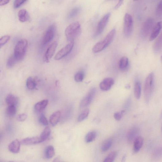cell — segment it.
Masks as SVG:
<instances>
[{
	"instance_id": "f546056e",
	"label": "cell",
	"mask_w": 162,
	"mask_h": 162,
	"mask_svg": "<svg viewBox=\"0 0 162 162\" xmlns=\"http://www.w3.org/2000/svg\"><path fill=\"white\" fill-rule=\"evenodd\" d=\"M16 106L14 105H8L6 110L7 115L10 117L14 116L17 113Z\"/></svg>"
},
{
	"instance_id": "ba28073f",
	"label": "cell",
	"mask_w": 162,
	"mask_h": 162,
	"mask_svg": "<svg viewBox=\"0 0 162 162\" xmlns=\"http://www.w3.org/2000/svg\"><path fill=\"white\" fill-rule=\"evenodd\" d=\"M111 15L110 13H107L101 19L97 26L95 33L94 35V38L98 37L102 33L109 21Z\"/></svg>"
},
{
	"instance_id": "4316f807",
	"label": "cell",
	"mask_w": 162,
	"mask_h": 162,
	"mask_svg": "<svg viewBox=\"0 0 162 162\" xmlns=\"http://www.w3.org/2000/svg\"><path fill=\"white\" fill-rule=\"evenodd\" d=\"M81 8L79 7H76L73 8L69 13L67 18L68 19H72L77 16L80 12Z\"/></svg>"
},
{
	"instance_id": "83f0119b",
	"label": "cell",
	"mask_w": 162,
	"mask_h": 162,
	"mask_svg": "<svg viewBox=\"0 0 162 162\" xmlns=\"http://www.w3.org/2000/svg\"><path fill=\"white\" fill-rule=\"evenodd\" d=\"M51 133V129L49 127H47L45 128L40 136L42 142L45 141L48 138Z\"/></svg>"
},
{
	"instance_id": "5bb4252c",
	"label": "cell",
	"mask_w": 162,
	"mask_h": 162,
	"mask_svg": "<svg viewBox=\"0 0 162 162\" xmlns=\"http://www.w3.org/2000/svg\"><path fill=\"white\" fill-rule=\"evenodd\" d=\"M162 29V21L159 22L154 26L150 34L149 41H152L155 39L159 35Z\"/></svg>"
},
{
	"instance_id": "d6986e66",
	"label": "cell",
	"mask_w": 162,
	"mask_h": 162,
	"mask_svg": "<svg viewBox=\"0 0 162 162\" xmlns=\"http://www.w3.org/2000/svg\"><path fill=\"white\" fill-rule=\"evenodd\" d=\"M61 113L58 111L52 114L49 118V122L53 126L56 125L59 121L61 117Z\"/></svg>"
},
{
	"instance_id": "d590c367",
	"label": "cell",
	"mask_w": 162,
	"mask_h": 162,
	"mask_svg": "<svg viewBox=\"0 0 162 162\" xmlns=\"http://www.w3.org/2000/svg\"><path fill=\"white\" fill-rule=\"evenodd\" d=\"M156 14L158 18H162V0L159 2L157 7Z\"/></svg>"
},
{
	"instance_id": "52a82bcc",
	"label": "cell",
	"mask_w": 162,
	"mask_h": 162,
	"mask_svg": "<svg viewBox=\"0 0 162 162\" xmlns=\"http://www.w3.org/2000/svg\"><path fill=\"white\" fill-rule=\"evenodd\" d=\"M56 27L55 24L50 26L46 31L42 38L41 42L43 45H46L52 41L54 37Z\"/></svg>"
},
{
	"instance_id": "7402d4cb",
	"label": "cell",
	"mask_w": 162,
	"mask_h": 162,
	"mask_svg": "<svg viewBox=\"0 0 162 162\" xmlns=\"http://www.w3.org/2000/svg\"><path fill=\"white\" fill-rule=\"evenodd\" d=\"M6 102L8 105H14L16 106L19 102L18 97L12 94L8 95L6 98Z\"/></svg>"
},
{
	"instance_id": "9c48e42d",
	"label": "cell",
	"mask_w": 162,
	"mask_h": 162,
	"mask_svg": "<svg viewBox=\"0 0 162 162\" xmlns=\"http://www.w3.org/2000/svg\"><path fill=\"white\" fill-rule=\"evenodd\" d=\"M74 45V41L70 42L69 44L58 52L55 57V59L59 60L66 56L72 51Z\"/></svg>"
},
{
	"instance_id": "f1b7e54d",
	"label": "cell",
	"mask_w": 162,
	"mask_h": 162,
	"mask_svg": "<svg viewBox=\"0 0 162 162\" xmlns=\"http://www.w3.org/2000/svg\"><path fill=\"white\" fill-rule=\"evenodd\" d=\"M97 136V133L95 131L89 132L85 136V141L87 143H90L94 141Z\"/></svg>"
},
{
	"instance_id": "8fae6325",
	"label": "cell",
	"mask_w": 162,
	"mask_h": 162,
	"mask_svg": "<svg viewBox=\"0 0 162 162\" xmlns=\"http://www.w3.org/2000/svg\"><path fill=\"white\" fill-rule=\"evenodd\" d=\"M57 45V42L54 41L48 47L44 57V60L45 62H49L55 53Z\"/></svg>"
},
{
	"instance_id": "ffe728a7",
	"label": "cell",
	"mask_w": 162,
	"mask_h": 162,
	"mask_svg": "<svg viewBox=\"0 0 162 162\" xmlns=\"http://www.w3.org/2000/svg\"><path fill=\"white\" fill-rule=\"evenodd\" d=\"M18 17L19 19L22 22H25L27 21L30 19L29 14L25 9L20 10L18 13Z\"/></svg>"
},
{
	"instance_id": "7dc6e473",
	"label": "cell",
	"mask_w": 162,
	"mask_h": 162,
	"mask_svg": "<svg viewBox=\"0 0 162 162\" xmlns=\"http://www.w3.org/2000/svg\"><path fill=\"white\" fill-rule=\"evenodd\" d=\"M160 60L161 62L162 63V55L161 57Z\"/></svg>"
},
{
	"instance_id": "f6af8a7d",
	"label": "cell",
	"mask_w": 162,
	"mask_h": 162,
	"mask_svg": "<svg viewBox=\"0 0 162 162\" xmlns=\"http://www.w3.org/2000/svg\"><path fill=\"white\" fill-rule=\"evenodd\" d=\"M131 98H129L125 104V107L128 108L131 103Z\"/></svg>"
},
{
	"instance_id": "277c9868",
	"label": "cell",
	"mask_w": 162,
	"mask_h": 162,
	"mask_svg": "<svg viewBox=\"0 0 162 162\" xmlns=\"http://www.w3.org/2000/svg\"><path fill=\"white\" fill-rule=\"evenodd\" d=\"M27 45V41L25 39H21L17 43L14 48V55L17 62L23 59L25 55Z\"/></svg>"
},
{
	"instance_id": "e0dca14e",
	"label": "cell",
	"mask_w": 162,
	"mask_h": 162,
	"mask_svg": "<svg viewBox=\"0 0 162 162\" xmlns=\"http://www.w3.org/2000/svg\"><path fill=\"white\" fill-rule=\"evenodd\" d=\"M144 139L141 136H137L134 141L133 152L137 153L141 149L144 144Z\"/></svg>"
},
{
	"instance_id": "bcb514c9",
	"label": "cell",
	"mask_w": 162,
	"mask_h": 162,
	"mask_svg": "<svg viewBox=\"0 0 162 162\" xmlns=\"http://www.w3.org/2000/svg\"><path fill=\"white\" fill-rule=\"evenodd\" d=\"M125 158H126V156L125 155L123 157V158L122 159V161H124V160H125Z\"/></svg>"
},
{
	"instance_id": "4dcf8cb0",
	"label": "cell",
	"mask_w": 162,
	"mask_h": 162,
	"mask_svg": "<svg viewBox=\"0 0 162 162\" xmlns=\"http://www.w3.org/2000/svg\"><path fill=\"white\" fill-rule=\"evenodd\" d=\"M128 65V60L126 57H123L120 60L119 67L122 70L126 69Z\"/></svg>"
},
{
	"instance_id": "4fadbf2b",
	"label": "cell",
	"mask_w": 162,
	"mask_h": 162,
	"mask_svg": "<svg viewBox=\"0 0 162 162\" xmlns=\"http://www.w3.org/2000/svg\"><path fill=\"white\" fill-rule=\"evenodd\" d=\"M43 142L40 136L28 137L21 141L22 144L25 145L36 144Z\"/></svg>"
},
{
	"instance_id": "d4e9b609",
	"label": "cell",
	"mask_w": 162,
	"mask_h": 162,
	"mask_svg": "<svg viewBox=\"0 0 162 162\" xmlns=\"http://www.w3.org/2000/svg\"><path fill=\"white\" fill-rule=\"evenodd\" d=\"M55 153L54 148L52 146L49 145L47 146L45 149V155L47 159L52 158L55 156Z\"/></svg>"
},
{
	"instance_id": "30bf717a",
	"label": "cell",
	"mask_w": 162,
	"mask_h": 162,
	"mask_svg": "<svg viewBox=\"0 0 162 162\" xmlns=\"http://www.w3.org/2000/svg\"><path fill=\"white\" fill-rule=\"evenodd\" d=\"M96 90L92 88L89 91L87 95L85 96L80 103L81 107L83 108L89 105L92 102L95 95Z\"/></svg>"
},
{
	"instance_id": "5b68a950",
	"label": "cell",
	"mask_w": 162,
	"mask_h": 162,
	"mask_svg": "<svg viewBox=\"0 0 162 162\" xmlns=\"http://www.w3.org/2000/svg\"><path fill=\"white\" fill-rule=\"evenodd\" d=\"M154 25V20L151 18H148L143 23L141 28V35L144 39L146 38L151 34Z\"/></svg>"
},
{
	"instance_id": "7bdbcfd3",
	"label": "cell",
	"mask_w": 162,
	"mask_h": 162,
	"mask_svg": "<svg viewBox=\"0 0 162 162\" xmlns=\"http://www.w3.org/2000/svg\"><path fill=\"white\" fill-rule=\"evenodd\" d=\"M124 0H119V1L116 6H115L114 9H117L122 5L123 2Z\"/></svg>"
},
{
	"instance_id": "7c38bea8",
	"label": "cell",
	"mask_w": 162,
	"mask_h": 162,
	"mask_svg": "<svg viewBox=\"0 0 162 162\" xmlns=\"http://www.w3.org/2000/svg\"><path fill=\"white\" fill-rule=\"evenodd\" d=\"M114 83V81L113 78H106L100 83V87L102 91H108L111 89Z\"/></svg>"
},
{
	"instance_id": "1f68e13d",
	"label": "cell",
	"mask_w": 162,
	"mask_h": 162,
	"mask_svg": "<svg viewBox=\"0 0 162 162\" xmlns=\"http://www.w3.org/2000/svg\"><path fill=\"white\" fill-rule=\"evenodd\" d=\"M89 109H86L83 111L78 117V121L81 122L85 120L89 116Z\"/></svg>"
},
{
	"instance_id": "603a6c76",
	"label": "cell",
	"mask_w": 162,
	"mask_h": 162,
	"mask_svg": "<svg viewBox=\"0 0 162 162\" xmlns=\"http://www.w3.org/2000/svg\"><path fill=\"white\" fill-rule=\"evenodd\" d=\"M48 104L47 100H42L35 104L34 106L35 110L38 112H40L44 110Z\"/></svg>"
},
{
	"instance_id": "d6a6232c",
	"label": "cell",
	"mask_w": 162,
	"mask_h": 162,
	"mask_svg": "<svg viewBox=\"0 0 162 162\" xmlns=\"http://www.w3.org/2000/svg\"><path fill=\"white\" fill-rule=\"evenodd\" d=\"M117 155L116 151H113L108 155L105 159L104 162H113L114 161Z\"/></svg>"
},
{
	"instance_id": "2e32d148",
	"label": "cell",
	"mask_w": 162,
	"mask_h": 162,
	"mask_svg": "<svg viewBox=\"0 0 162 162\" xmlns=\"http://www.w3.org/2000/svg\"><path fill=\"white\" fill-rule=\"evenodd\" d=\"M20 143L19 140H15L8 146V149L11 152L14 154L19 153L20 151Z\"/></svg>"
},
{
	"instance_id": "8992f818",
	"label": "cell",
	"mask_w": 162,
	"mask_h": 162,
	"mask_svg": "<svg viewBox=\"0 0 162 162\" xmlns=\"http://www.w3.org/2000/svg\"><path fill=\"white\" fill-rule=\"evenodd\" d=\"M133 27V21L132 16L126 14L124 18V32L126 37L130 36L132 34Z\"/></svg>"
},
{
	"instance_id": "b9f144b4",
	"label": "cell",
	"mask_w": 162,
	"mask_h": 162,
	"mask_svg": "<svg viewBox=\"0 0 162 162\" xmlns=\"http://www.w3.org/2000/svg\"><path fill=\"white\" fill-rule=\"evenodd\" d=\"M154 155L156 158H159L162 156V147L156 149L154 152Z\"/></svg>"
},
{
	"instance_id": "ee69618b",
	"label": "cell",
	"mask_w": 162,
	"mask_h": 162,
	"mask_svg": "<svg viewBox=\"0 0 162 162\" xmlns=\"http://www.w3.org/2000/svg\"><path fill=\"white\" fill-rule=\"evenodd\" d=\"M10 0H0V5L3 6L7 4Z\"/></svg>"
},
{
	"instance_id": "44dd1931",
	"label": "cell",
	"mask_w": 162,
	"mask_h": 162,
	"mask_svg": "<svg viewBox=\"0 0 162 162\" xmlns=\"http://www.w3.org/2000/svg\"><path fill=\"white\" fill-rule=\"evenodd\" d=\"M37 79L32 77H29L27 80L26 85L27 88L30 90L36 89L38 85Z\"/></svg>"
},
{
	"instance_id": "cb8c5ba5",
	"label": "cell",
	"mask_w": 162,
	"mask_h": 162,
	"mask_svg": "<svg viewBox=\"0 0 162 162\" xmlns=\"http://www.w3.org/2000/svg\"><path fill=\"white\" fill-rule=\"evenodd\" d=\"M141 84L139 81H136L135 84L134 88V93L135 96L137 99L139 100L141 97Z\"/></svg>"
},
{
	"instance_id": "9a60e30c",
	"label": "cell",
	"mask_w": 162,
	"mask_h": 162,
	"mask_svg": "<svg viewBox=\"0 0 162 162\" xmlns=\"http://www.w3.org/2000/svg\"><path fill=\"white\" fill-rule=\"evenodd\" d=\"M139 129L136 127H134L129 130L127 134V140L128 142H131L138 136Z\"/></svg>"
},
{
	"instance_id": "ab89813d",
	"label": "cell",
	"mask_w": 162,
	"mask_h": 162,
	"mask_svg": "<svg viewBox=\"0 0 162 162\" xmlns=\"http://www.w3.org/2000/svg\"><path fill=\"white\" fill-rule=\"evenodd\" d=\"M125 112L124 110H122L121 112H117L114 113V117L115 119L118 121L121 120Z\"/></svg>"
},
{
	"instance_id": "e575fe53",
	"label": "cell",
	"mask_w": 162,
	"mask_h": 162,
	"mask_svg": "<svg viewBox=\"0 0 162 162\" xmlns=\"http://www.w3.org/2000/svg\"><path fill=\"white\" fill-rule=\"evenodd\" d=\"M85 77L84 73L82 71H80L75 74L74 77V80L77 82H82Z\"/></svg>"
},
{
	"instance_id": "6da1fadb",
	"label": "cell",
	"mask_w": 162,
	"mask_h": 162,
	"mask_svg": "<svg viewBox=\"0 0 162 162\" xmlns=\"http://www.w3.org/2000/svg\"><path fill=\"white\" fill-rule=\"evenodd\" d=\"M81 33L80 24L75 22L69 25L66 28L65 34L67 40L71 42L79 37Z\"/></svg>"
},
{
	"instance_id": "681fc988",
	"label": "cell",
	"mask_w": 162,
	"mask_h": 162,
	"mask_svg": "<svg viewBox=\"0 0 162 162\" xmlns=\"http://www.w3.org/2000/svg\"></svg>"
},
{
	"instance_id": "f35d334b",
	"label": "cell",
	"mask_w": 162,
	"mask_h": 162,
	"mask_svg": "<svg viewBox=\"0 0 162 162\" xmlns=\"http://www.w3.org/2000/svg\"><path fill=\"white\" fill-rule=\"evenodd\" d=\"M27 0H15L14 3V7L18 8L26 3Z\"/></svg>"
},
{
	"instance_id": "c3c4849f",
	"label": "cell",
	"mask_w": 162,
	"mask_h": 162,
	"mask_svg": "<svg viewBox=\"0 0 162 162\" xmlns=\"http://www.w3.org/2000/svg\"><path fill=\"white\" fill-rule=\"evenodd\" d=\"M134 1H137V0H134Z\"/></svg>"
},
{
	"instance_id": "8d00e7d4",
	"label": "cell",
	"mask_w": 162,
	"mask_h": 162,
	"mask_svg": "<svg viewBox=\"0 0 162 162\" xmlns=\"http://www.w3.org/2000/svg\"><path fill=\"white\" fill-rule=\"evenodd\" d=\"M10 37L9 35L4 36L2 37L0 39V47H2L10 40Z\"/></svg>"
},
{
	"instance_id": "3957f363",
	"label": "cell",
	"mask_w": 162,
	"mask_h": 162,
	"mask_svg": "<svg viewBox=\"0 0 162 162\" xmlns=\"http://www.w3.org/2000/svg\"><path fill=\"white\" fill-rule=\"evenodd\" d=\"M154 74L152 72L146 77L144 86V94L145 101L148 104L152 97L154 89Z\"/></svg>"
},
{
	"instance_id": "ac0fdd59",
	"label": "cell",
	"mask_w": 162,
	"mask_h": 162,
	"mask_svg": "<svg viewBox=\"0 0 162 162\" xmlns=\"http://www.w3.org/2000/svg\"><path fill=\"white\" fill-rule=\"evenodd\" d=\"M153 48L154 52L156 53L162 49V31L155 41Z\"/></svg>"
},
{
	"instance_id": "74e56055",
	"label": "cell",
	"mask_w": 162,
	"mask_h": 162,
	"mask_svg": "<svg viewBox=\"0 0 162 162\" xmlns=\"http://www.w3.org/2000/svg\"><path fill=\"white\" fill-rule=\"evenodd\" d=\"M39 121L40 123L44 126H47L48 125V121L45 116L43 114H41L39 118Z\"/></svg>"
},
{
	"instance_id": "60d3db41",
	"label": "cell",
	"mask_w": 162,
	"mask_h": 162,
	"mask_svg": "<svg viewBox=\"0 0 162 162\" xmlns=\"http://www.w3.org/2000/svg\"><path fill=\"white\" fill-rule=\"evenodd\" d=\"M27 118V115L25 113L19 114L17 117V120L21 122L25 121Z\"/></svg>"
},
{
	"instance_id": "7a4b0ae2",
	"label": "cell",
	"mask_w": 162,
	"mask_h": 162,
	"mask_svg": "<svg viewBox=\"0 0 162 162\" xmlns=\"http://www.w3.org/2000/svg\"><path fill=\"white\" fill-rule=\"evenodd\" d=\"M116 30L113 29L102 40L97 43L93 46L92 51L94 53L102 51L109 46L113 40L116 34Z\"/></svg>"
},
{
	"instance_id": "836d02e7",
	"label": "cell",
	"mask_w": 162,
	"mask_h": 162,
	"mask_svg": "<svg viewBox=\"0 0 162 162\" xmlns=\"http://www.w3.org/2000/svg\"><path fill=\"white\" fill-rule=\"evenodd\" d=\"M17 62L14 55L11 56L7 60L6 66L8 68H11L14 67Z\"/></svg>"
},
{
	"instance_id": "484cf974",
	"label": "cell",
	"mask_w": 162,
	"mask_h": 162,
	"mask_svg": "<svg viewBox=\"0 0 162 162\" xmlns=\"http://www.w3.org/2000/svg\"><path fill=\"white\" fill-rule=\"evenodd\" d=\"M113 142V139L109 138L106 139L103 143L101 148L102 152H106L111 147Z\"/></svg>"
}]
</instances>
